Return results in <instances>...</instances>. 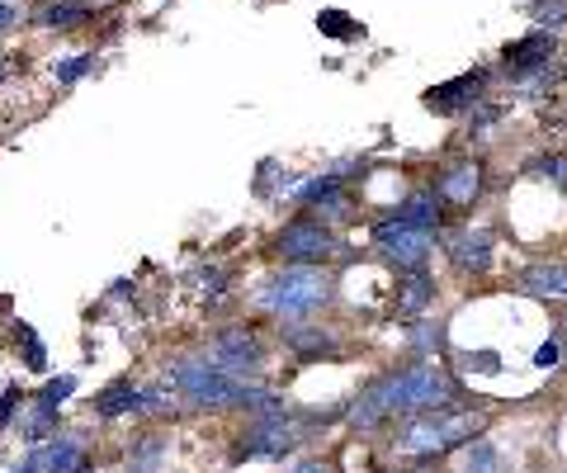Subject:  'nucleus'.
<instances>
[{
	"instance_id": "nucleus-1",
	"label": "nucleus",
	"mask_w": 567,
	"mask_h": 473,
	"mask_svg": "<svg viewBox=\"0 0 567 473\" xmlns=\"http://www.w3.org/2000/svg\"><path fill=\"white\" fill-rule=\"evenodd\" d=\"M331 275L322 266H289V270H279L270 285H265L256 299L265 312H275V318H308V312L317 308H327L331 304Z\"/></svg>"
},
{
	"instance_id": "nucleus-2",
	"label": "nucleus",
	"mask_w": 567,
	"mask_h": 473,
	"mask_svg": "<svg viewBox=\"0 0 567 473\" xmlns=\"http://www.w3.org/2000/svg\"><path fill=\"white\" fill-rule=\"evenodd\" d=\"M483 422H487L483 412H450V408L416 412V417H406V422L398 426V450H406V454H440L450 445L473 441V435L483 431Z\"/></svg>"
},
{
	"instance_id": "nucleus-3",
	"label": "nucleus",
	"mask_w": 567,
	"mask_h": 473,
	"mask_svg": "<svg viewBox=\"0 0 567 473\" xmlns=\"http://www.w3.org/2000/svg\"><path fill=\"white\" fill-rule=\"evenodd\" d=\"M388 389V402H393V412H440V408H454L458 402V383L450 379V370H440V364H412V370L402 374H388L383 379Z\"/></svg>"
},
{
	"instance_id": "nucleus-4",
	"label": "nucleus",
	"mask_w": 567,
	"mask_h": 473,
	"mask_svg": "<svg viewBox=\"0 0 567 473\" xmlns=\"http://www.w3.org/2000/svg\"><path fill=\"white\" fill-rule=\"evenodd\" d=\"M175 389H181L194 408H213V412H227V408H246V393H251V383H241L223 370L218 360H181L171 370Z\"/></svg>"
},
{
	"instance_id": "nucleus-5",
	"label": "nucleus",
	"mask_w": 567,
	"mask_h": 473,
	"mask_svg": "<svg viewBox=\"0 0 567 473\" xmlns=\"http://www.w3.org/2000/svg\"><path fill=\"white\" fill-rule=\"evenodd\" d=\"M374 241L398 270H425V260L435 256V233L431 227H412V223H402L393 214L374 227Z\"/></svg>"
},
{
	"instance_id": "nucleus-6",
	"label": "nucleus",
	"mask_w": 567,
	"mask_h": 473,
	"mask_svg": "<svg viewBox=\"0 0 567 473\" xmlns=\"http://www.w3.org/2000/svg\"><path fill=\"white\" fill-rule=\"evenodd\" d=\"M336 251H341V241H336L331 227L317 223V218H298L275 237V256L289 260V266H322V260Z\"/></svg>"
},
{
	"instance_id": "nucleus-7",
	"label": "nucleus",
	"mask_w": 567,
	"mask_h": 473,
	"mask_svg": "<svg viewBox=\"0 0 567 473\" xmlns=\"http://www.w3.org/2000/svg\"><path fill=\"white\" fill-rule=\"evenodd\" d=\"M293 445H298L293 417L289 412H270V417H260V422L233 445V460L237 464H246V460H284Z\"/></svg>"
},
{
	"instance_id": "nucleus-8",
	"label": "nucleus",
	"mask_w": 567,
	"mask_h": 473,
	"mask_svg": "<svg viewBox=\"0 0 567 473\" xmlns=\"http://www.w3.org/2000/svg\"><path fill=\"white\" fill-rule=\"evenodd\" d=\"M554 33L548 29H535V33H525V39L516 43H506L502 52V62H506V76H516L525 91H539V85L548 81V58H554Z\"/></svg>"
},
{
	"instance_id": "nucleus-9",
	"label": "nucleus",
	"mask_w": 567,
	"mask_h": 473,
	"mask_svg": "<svg viewBox=\"0 0 567 473\" xmlns=\"http://www.w3.org/2000/svg\"><path fill=\"white\" fill-rule=\"evenodd\" d=\"M213 360L223 364L227 374H251L260 370V360H265V346L256 341V331H246V327H227L218 331V341H213Z\"/></svg>"
},
{
	"instance_id": "nucleus-10",
	"label": "nucleus",
	"mask_w": 567,
	"mask_h": 473,
	"mask_svg": "<svg viewBox=\"0 0 567 473\" xmlns=\"http://www.w3.org/2000/svg\"><path fill=\"white\" fill-rule=\"evenodd\" d=\"M483 85H487V72H464V76H454L445 85H435V91H425V110H435V114L473 110L477 95H483Z\"/></svg>"
},
{
	"instance_id": "nucleus-11",
	"label": "nucleus",
	"mask_w": 567,
	"mask_h": 473,
	"mask_svg": "<svg viewBox=\"0 0 567 473\" xmlns=\"http://www.w3.org/2000/svg\"><path fill=\"white\" fill-rule=\"evenodd\" d=\"M435 195L454 204V208H468L477 195H483V166L477 162H454L450 171L435 175Z\"/></svg>"
},
{
	"instance_id": "nucleus-12",
	"label": "nucleus",
	"mask_w": 567,
	"mask_h": 473,
	"mask_svg": "<svg viewBox=\"0 0 567 473\" xmlns=\"http://www.w3.org/2000/svg\"><path fill=\"white\" fill-rule=\"evenodd\" d=\"M450 256H454V266L464 270V275H483L492 270V233H483V227H468V233H458L450 241Z\"/></svg>"
},
{
	"instance_id": "nucleus-13",
	"label": "nucleus",
	"mask_w": 567,
	"mask_h": 473,
	"mask_svg": "<svg viewBox=\"0 0 567 473\" xmlns=\"http://www.w3.org/2000/svg\"><path fill=\"white\" fill-rule=\"evenodd\" d=\"M388 417H393V402H388V389H383V379H379L374 389H364L360 398H354V408L346 412V422L354 431H374V426L388 422Z\"/></svg>"
},
{
	"instance_id": "nucleus-14",
	"label": "nucleus",
	"mask_w": 567,
	"mask_h": 473,
	"mask_svg": "<svg viewBox=\"0 0 567 473\" xmlns=\"http://www.w3.org/2000/svg\"><path fill=\"white\" fill-rule=\"evenodd\" d=\"M43 469L48 473H91V454H85V445L76 435H58L43 454Z\"/></svg>"
},
{
	"instance_id": "nucleus-15",
	"label": "nucleus",
	"mask_w": 567,
	"mask_h": 473,
	"mask_svg": "<svg viewBox=\"0 0 567 473\" xmlns=\"http://www.w3.org/2000/svg\"><path fill=\"white\" fill-rule=\"evenodd\" d=\"M520 289L535 294V299H567V266H548V260H539V266H529L520 275Z\"/></svg>"
},
{
	"instance_id": "nucleus-16",
	"label": "nucleus",
	"mask_w": 567,
	"mask_h": 473,
	"mask_svg": "<svg viewBox=\"0 0 567 473\" xmlns=\"http://www.w3.org/2000/svg\"><path fill=\"white\" fill-rule=\"evenodd\" d=\"M431 294H435V285H431V275L425 270H402V285H398V312L402 318H416V312H425L431 308Z\"/></svg>"
},
{
	"instance_id": "nucleus-17",
	"label": "nucleus",
	"mask_w": 567,
	"mask_h": 473,
	"mask_svg": "<svg viewBox=\"0 0 567 473\" xmlns=\"http://www.w3.org/2000/svg\"><path fill=\"white\" fill-rule=\"evenodd\" d=\"M142 408H152V398H147V389H133V383H114V389H104L95 398L100 417H123V412H142Z\"/></svg>"
},
{
	"instance_id": "nucleus-18",
	"label": "nucleus",
	"mask_w": 567,
	"mask_h": 473,
	"mask_svg": "<svg viewBox=\"0 0 567 473\" xmlns=\"http://www.w3.org/2000/svg\"><path fill=\"white\" fill-rule=\"evenodd\" d=\"M440 204H445V199H440L435 189H416V195L406 199L402 208H393V218L412 223V227H431V233H435V227H440Z\"/></svg>"
},
{
	"instance_id": "nucleus-19",
	"label": "nucleus",
	"mask_w": 567,
	"mask_h": 473,
	"mask_svg": "<svg viewBox=\"0 0 567 473\" xmlns=\"http://www.w3.org/2000/svg\"><path fill=\"white\" fill-rule=\"evenodd\" d=\"M284 346L298 350V356H336V337L322 327H289L284 331Z\"/></svg>"
},
{
	"instance_id": "nucleus-20",
	"label": "nucleus",
	"mask_w": 567,
	"mask_h": 473,
	"mask_svg": "<svg viewBox=\"0 0 567 473\" xmlns=\"http://www.w3.org/2000/svg\"><path fill=\"white\" fill-rule=\"evenodd\" d=\"M91 14H95V6H85V0H52V6L43 10V24L58 29V33H66V29L85 24Z\"/></svg>"
},
{
	"instance_id": "nucleus-21",
	"label": "nucleus",
	"mask_w": 567,
	"mask_h": 473,
	"mask_svg": "<svg viewBox=\"0 0 567 473\" xmlns=\"http://www.w3.org/2000/svg\"><path fill=\"white\" fill-rule=\"evenodd\" d=\"M464 473H502V454H496V445L492 441H468Z\"/></svg>"
},
{
	"instance_id": "nucleus-22",
	"label": "nucleus",
	"mask_w": 567,
	"mask_h": 473,
	"mask_svg": "<svg viewBox=\"0 0 567 473\" xmlns=\"http://www.w3.org/2000/svg\"><path fill=\"white\" fill-rule=\"evenodd\" d=\"M317 29H322V33H331V39H360V24H354L350 20V14H341V10H322V14H317Z\"/></svg>"
},
{
	"instance_id": "nucleus-23",
	"label": "nucleus",
	"mask_w": 567,
	"mask_h": 473,
	"mask_svg": "<svg viewBox=\"0 0 567 473\" xmlns=\"http://www.w3.org/2000/svg\"><path fill=\"white\" fill-rule=\"evenodd\" d=\"M52 417H58V402H48L43 393L33 398V412H29V422H24V431L39 441V435H48V426H52Z\"/></svg>"
},
{
	"instance_id": "nucleus-24",
	"label": "nucleus",
	"mask_w": 567,
	"mask_h": 473,
	"mask_svg": "<svg viewBox=\"0 0 567 473\" xmlns=\"http://www.w3.org/2000/svg\"><path fill=\"white\" fill-rule=\"evenodd\" d=\"M162 450H166V445L156 441V435H147V441H137L133 460H128V464H133V473H152L156 464H162Z\"/></svg>"
},
{
	"instance_id": "nucleus-25",
	"label": "nucleus",
	"mask_w": 567,
	"mask_h": 473,
	"mask_svg": "<svg viewBox=\"0 0 567 473\" xmlns=\"http://www.w3.org/2000/svg\"><path fill=\"white\" fill-rule=\"evenodd\" d=\"M529 175H548V181L554 185H563L567 189V156H535V162H529Z\"/></svg>"
},
{
	"instance_id": "nucleus-26",
	"label": "nucleus",
	"mask_w": 567,
	"mask_h": 473,
	"mask_svg": "<svg viewBox=\"0 0 567 473\" xmlns=\"http://www.w3.org/2000/svg\"><path fill=\"white\" fill-rule=\"evenodd\" d=\"M529 14H535L539 29H554V24L567 20V0H535V6H529Z\"/></svg>"
},
{
	"instance_id": "nucleus-27",
	"label": "nucleus",
	"mask_w": 567,
	"mask_h": 473,
	"mask_svg": "<svg viewBox=\"0 0 567 473\" xmlns=\"http://www.w3.org/2000/svg\"><path fill=\"white\" fill-rule=\"evenodd\" d=\"M95 72V52H81V58H66L58 62V81L71 85V81H81V76H91Z\"/></svg>"
},
{
	"instance_id": "nucleus-28",
	"label": "nucleus",
	"mask_w": 567,
	"mask_h": 473,
	"mask_svg": "<svg viewBox=\"0 0 567 473\" xmlns=\"http://www.w3.org/2000/svg\"><path fill=\"white\" fill-rule=\"evenodd\" d=\"M14 331H20V346H24V364H29V370H43V341L33 337V327L20 322Z\"/></svg>"
},
{
	"instance_id": "nucleus-29",
	"label": "nucleus",
	"mask_w": 567,
	"mask_h": 473,
	"mask_svg": "<svg viewBox=\"0 0 567 473\" xmlns=\"http://www.w3.org/2000/svg\"><path fill=\"white\" fill-rule=\"evenodd\" d=\"M412 346H416V350H445V337H440V327H416Z\"/></svg>"
},
{
	"instance_id": "nucleus-30",
	"label": "nucleus",
	"mask_w": 567,
	"mask_h": 473,
	"mask_svg": "<svg viewBox=\"0 0 567 473\" xmlns=\"http://www.w3.org/2000/svg\"><path fill=\"white\" fill-rule=\"evenodd\" d=\"M71 389H76V379H71V374H62V379H52V383H43V398L48 402H62Z\"/></svg>"
},
{
	"instance_id": "nucleus-31",
	"label": "nucleus",
	"mask_w": 567,
	"mask_h": 473,
	"mask_svg": "<svg viewBox=\"0 0 567 473\" xmlns=\"http://www.w3.org/2000/svg\"><path fill=\"white\" fill-rule=\"evenodd\" d=\"M14 408H20V389H6V393H0V426H10Z\"/></svg>"
},
{
	"instance_id": "nucleus-32",
	"label": "nucleus",
	"mask_w": 567,
	"mask_h": 473,
	"mask_svg": "<svg viewBox=\"0 0 567 473\" xmlns=\"http://www.w3.org/2000/svg\"><path fill=\"white\" fill-rule=\"evenodd\" d=\"M14 24H20V10H14L10 0H0V33H6V29H14Z\"/></svg>"
},
{
	"instance_id": "nucleus-33",
	"label": "nucleus",
	"mask_w": 567,
	"mask_h": 473,
	"mask_svg": "<svg viewBox=\"0 0 567 473\" xmlns=\"http://www.w3.org/2000/svg\"><path fill=\"white\" fill-rule=\"evenodd\" d=\"M535 360H539V364H554V360H558V346H554V341L539 346V350H535Z\"/></svg>"
},
{
	"instance_id": "nucleus-34",
	"label": "nucleus",
	"mask_w": 567,
	"mask_h": 473,
	"mask_svg": "<svg viewBox=\"0 0 567 473\" xmlns=\"http://www.w3.org/2000/svg\"><path fill=\"white\" fill-rule=\"evenodd\" d=\"M39 464H43V454H29V460H24L20 469H14V473H39Z\"/></svg>"
},
{
	"instance_id": "nucleus-35",
	"label": "nucleus",
	"mask_w": 567,
	"mask_h": 473,
	"mask_svg": "<svg viewBox=\"0 0 567 473\" xmlns=\"http://www.w3.org/2000/svg\"><path fill=\"white\" fill-rule=\"evenodd\" d=\"M293 473H331L327 464H303V469H293Z\"/></svg>"
},
{
	"instance_id": "nucleus-36",
	"label": "nucleus",
	"mask_w": 567,
	"mask_h": 473,
	"mask_svg": "<svg viewBox=\"0 0 567 473\" xmlns=\"http://www.w3.org/2000/svg\"><path fill=\"white\" fill-rule=\"evenodd\" d=\"M10 66H14V58H0V81L10 76Z\"/></svg>"
},
{
	"instance_id": "nucleus-37",
	"label": "nucleus",
	"mask_w": 567,
	"mask_h": 473,
	"mask_svg": "<svg viewBox=\"0 0 567 473\" xmlns=\"http://www.w3.org/2000/svg\"><path fill=\"white\" fill-rule=\"evenodd\" d=\"M563 346H567V322H563Z\"/></svg>"
}]
</instances>
